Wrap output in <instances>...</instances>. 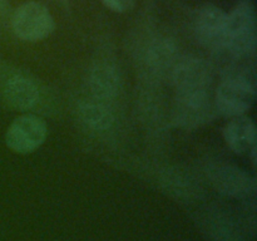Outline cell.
<instances>
[{
	"label": "cell",
	"mask_w": 257,
	"mask_h": 241,
	"mask_svg": "<svg viewBox=\"0 0 257 241\" xmlns=\"http://www.w3.org/2000/svg\"><path fill=\"white\" fill-rule=\"evenodd\" d=\"M256 15L250 0H242L227 14L223 49L236 57H251L256 50Z\"/></svg>",
	"instance_id": "cell-1"
},
{
	"label": "cell",
	"mask_w": 257,
	"mask_h": 241,
	"mask_svg": "<svg viewBox=\"0 0 257 241\" xmlns=\"http://www.w3.org/2000/svg\"><path fill=\"white\" fill-rule=\"evenodd\" d=\"M12 28L19 39L38 42L49 37L54 30V19L47 7L29 2L15 10L12 17Z\"/></svg>",
	"instance_id": "cell-2"
},
{
	"label": "cell",
	"mask_w": 257,
	"mask_h": 241,
	"mask_svg": "<svg viewBox=\"0 0 257 241\" xmlns=\"http://www.w3.org/2000/svg\"><path fill=\"white\" fill-rule=\"evenodd\" d=\"M177 94L208 92L212 80V68L197 57L180 58L171 73Z\"/></svg>",
	"instance_id": "cell-3"
},
{
	"label": "cell",
	"mask_w": 257,
	"mask_h": 241,
	"mask_svg": "<svg viewBox=\"0 0 257 241\" xmlns=\"http://www.w3.org/2000/svg\"><path fill=\"white\" fill-rule=\"evenodd\" d=\"M255 95L256 90L253 83L226 78L218 85L215 104L222 114L240 117L252 107Z\"/></svg>",
	"instance_id": "cell-4"
},
{
	"label": "cell",
	"mask_w": 257,
	"mask_h": 241,
	"mask_svg": "<svg viewBox=\"0 0 257 241\" xmlns=\"http://www.w3.org/2000/svg\"><path fill=\"white\" fill-rule=\"evenodd\" d=\"M48 135L47 126L35 115L18 117L8 128L5 141L10 150L18 153H30L43 145Z\"/></svg>",
	"instance_id": "cell-5"
},
{
	"label": "cell",
	"mask_w": 257,
	"mask_h": 241,
	"mask_svg": "<svg viewBox=\"0 0 257 241\" xmlns=\"http://www.w3.org/2000/svg\"><path fill=\"white\" fill-rule=\"evenodd\" d=\"M226 23L227 14L221 8L212 4L203 5L196 12L193 19L196 37L205 47L218 52L225 48Z\"/></svg>",
	"instance_id": "cell-6"
},
{
	"label": "cell",
	"mask_w": 257,
	"mask_h": 241,
	"mask_svg": "<svg viewBox=\"0 0 257 241\" xmlns=\"http://www.w3.org/2000/svg\"><path fill=\"white\" fill-rule=\"evenodd\" d=\"M213 117V103L208 92L177 94L175 119L182 127L193 128L205 125Z\"/></svg>",
	"instance_id": "cell-7"
},
{
	"label": "cell",
	"mask_w": 257,
	"mask_h": 241,
	"mask_svg": "<svg viewBox=\"0 0 257 241\" xmlns=\"http://www.w3.org/2000/svg\"><path fill=\"white\" fill-rule=\"evenodd\" d=\"M225 140L231 150L236 153H251L256 158V127L247 117H235L225 128Z\"/></svg>",
	"instance_id": "cell-8"
},
{
	"label": "cell",
	"mask_w": 257,
	"mask_h": 241,
	"mask_svg": "<svg viewBox=\"0 0 257 241\" xmlns=\"http://www.w3.org/2000/svg\"><path fill=\"white\" fill-rule=\"evenodd\" d=\"M90 93L97 99H112L120 90V74L117 67L110 63H98L90 69L88 78Z\"/></svg>",
	"instance_id": "cell-9"
},
{
	"label": "cell",
	"mask_w": 257,
	"mask_h": 241,
	"mask_svg": "<svg viewBox=\"0 0 257 241\" xmlns=\"http://www.w3.org/2000/svg\"><path fill=\"white\" fill-rule=\"evenodd\" d=\"M211 180L220 192L230 196H245L253 190V178L240 168L231 166L213 168Z\"/></svg>",
	"instance_id": "cell-10"
},
{
	"label": "cell",
	"mask_w": 257,
	"mask_h": 241,
	"mask_svg": "<svg viewBox=\"0 0 257 241\" xmlns=\"http://www.w3.org/2000/svg\"><path fill=\"white\" fill-rule=\"evenodd\" d=\"M5 100L17 109H30L39 99V90L37 84L29 78L14 75L5 82L3 88Z\"/></svg>",
	"instance_id": "cell-11"
},
{
	"label": "cell",
	"mask_w": 257,
	"mask_h": 241,
	"mask_svg": "<svg viewBox=\"0 0 257 241\" xmlns=\"http://www.w3.org/2000/svg\"><path fill=\"white\" fill-rule=\"evenodd\" d=\"M147 63L158 74L172 73L173 68L180 60L178 48L175 42L167 38L156 39L150 44L147 49Z\"/></svg>",
	"instance_id": "cell-12"
},
{
	"label": "cell",
	"mask_w": 257,
	"mask_h": 241,
	"mask_svg": "<svg viewBox=\"0 0 257 241\" xmlns=\"http://www.w3.org/2000/svg\"><path fill=\"white\" fill-rule=\"evenodd\" d=\"M78 113L82 122L93 131H107L114 122L112 112L99 102L87 100L79 103Z\"/></svg>",
	"instance_id": "cell-13"
},
{
	"label": "cell",
	"mask_w": 257,
	"mask_h": 241,
	"mask_svg": "<svg viewBox=\"0 0 257 241\" xmlns=\"http://www.w3.org/2000/svg\"><path fill=\"white\" fill-rule=\"evenodd\" d=\"M102 3L113 12L123 13L132 7L135 0H102Z\"/></svg>",
	"instance_id": "cell-14"
},
{
	"label": "cell",
	"mask_w": 257,
	"mask_h": 241,
	"mask_svg": "<svg viewBox=\"0 0 257 241\" xmlns=\"http://www.w3.org/2000/svg\"><path fill=\"white\" fill-rule=\"evenodd\" d=\"M8 9V0H0V15H4Z\"/></svg>",
	"instance_id": "cell-15"
}]
</instances>
